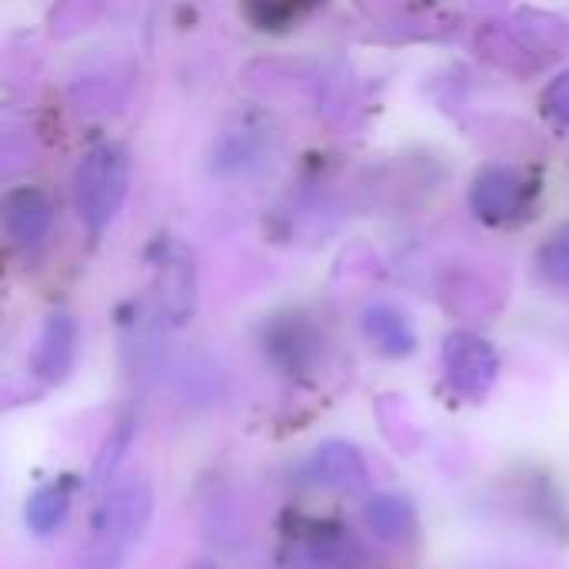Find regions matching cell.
I'll return each instance as SVG.
<instances>
[{
    "mask_svg": "<svg viewBox=\"0 0 569 569\" xmlns=\"http://www.w3.org/2000/svg\"><path fill=\"white\" fill-rule=\"evenodd\" d=\"M127 193V160L113 147H97L83 157L77 170V210L80 217L100 230L113 220L120 200Z\"/></svg>",
    "mask_w": 569,
    "mask_h": 569,
    "instance_id": "cell-1",
    "label": "cell"
},
{
    "mask_svg": "<svg viewBox=\"0 0 569 569\" xmlns=\"http://www.w3.org/2000/svg\"><path fill=\"white\" fill-rule=\"evenodd\" d=\"M443 367H447V380L457 393L477 400L483 397L493 380H497V357L493 350L470 333H457L447 340L443 347Z\"/></svg>",
    "mask_w": 569,
    "mask_h": 569,
    "instance_id": "cell-2",
    "label": "cell"
},
{
    "mask_svg": "<svg viewBox=\"0 0 569 569\" xmlns=\"http://www.w3.org/2000/svg\"><path fill=\"white\" fill-rule=\"evenodd\" d=\"M73 353H77V330L70 323V317H50L40 343L33 350V370L40 380L57 383L67 377V370L73 367Z\"/></svg>",
    "mask_w": 569,
    "mask_h": 569,
    "instance_id": "cell-3",
    "label": "cell"
},
{
    "mask_svg": "<svg viewBox=\"0 0 569 569\" xmlns=\"http://www.w3.org/2000/svg\"><path fill=\"white\" fill-rule=\"evenodd\" d=\"M310 480L320 483V487H330V490H353L363 483L367 470H363V460L360 453L350 447V443H323L313 457H310V467H307Z\"/></svg>",
    "mask_w": 569,
    "mask_h": 569,
    "instance_id": "cell-4",
    "label": "cell"
},
{
    "mask_svg": "<svg viewBox=\"0 0 569 569\" xmlns=\"http://www.w3.org/2000/svg\"><path fill=\"white\" fill-rule=\"evenodd\" d=\"M150 517V490L143 483L137 487H123L117 490L107 503H103V513H100V530L103 537L110 540H133L143 523Z\"/></svg>",
    "mask_w": 569,
    "mask_h": 569,
    "instance_id": "cell-5",
    "label": "cell"
},
{
    "mask_svg": "<svg viewBox=\"0 0 569 569\" xmlns=\"http://www.w3.org/2000/svg\"><path fill=\"white\" fill-rule=\"evenodd\" d=\"M473 203H477V210L487 220H507L510 213L523 210V203H527V183L513 170H490L477 183Z\"/></svg>",
    "mask_w": 569,
    "mask_h": 569,
    "instance_id": "cell-6",
    "label": "cell"
},
{
    "mask_svg": "<svg viewBox=\"0 0 569 569\" xmlns=\"http://www.w3.org/2000/svg\"><path fill=\"white\" fill-rule=\"evenodd\" d=\"M7 227L17 237V243H37L50 227V210H47L43 197L33 190L13 193L7 203Z\"/></svg>",
    "mask_w": 569,
    "mask_h": 569,
    "instance_id": "cell-7",
    "label": "cell"
},
{
    "mask_svg": "<svg viewBox=\"0 0 569 569\" xmlns=\"http://www.w3.org/2000/svg\"><path fill=\"white\" fill-rule=\"evenodd\" d=\"M367 523L383 540H407L413 533V510L403 497L380 493L367 503Z\"/></svg>",
    "mask_w": 569,
    "mask_h": 569,
    "instance_id": "cell-8",
    "label": "cell"
},
{
    "mask_svg": "<svg viewBox=\"0 0 569 569\" xmlns=\"http://www.w3.org/2000/svg\"><path fill=\"white\" fill-rule=\"evenodd\" d=\"M67 513H70V493H67V487H60V483H50V487L37 490V493L30 497L27 510H23L27 527H30L33 533H40V537L60 530L63 520H67Z\"/></svg>",
    "mask_w": 569,
    "mask_h": 569,
    "instance_id": "cell-9",
    "label": "cell"
},
{
    "mask_svg": "<svg viewBox=\"0 0 569 569\" xmlns=\"http://www.w3.org/2000/svg\"><path fill=\"white\" fill-rule=\"evenodd\" d=\"M367 333L390 357H403V353L413 350V330H410V323L397 310H390V307H377V310L367 313Z\"/></svg>",
    "mask_w": 569,
    "mask_h": 569,
    "instance_id": "cell-10",
    "label": "cell"
},
{
    "mask_svg": "<svg viewBox=\"0 0 569 569\" xmlns=\"http://www.w3.org/2000/svg\"><path fill=\"white\" fill-rule=\"evenodd\" d=\"M547 267L557 280L569 283V243H557V260H547Z\"/></svg>",
    "mask_w": 569,
    "mask_h": 569,
    "instance_id": "cell-11",
    "label": "cell"
},
{
    "mask_svg": "<svg viewBox=\"0 0 569 569\" xmlns=\"http://www.w3.org/2000/svg\"><path fill=\"white\" fill-rule=\"evenodd\" d=\"M550 97H557V100H560V107H557V117L569 120V77L567 80H560V83L550 90Z\"/></svg>",
    "mask_w": 569,
    "mask_h": 569,
    "instance_id": "cell-12",
    "label": "cell"
}]
</instances>
